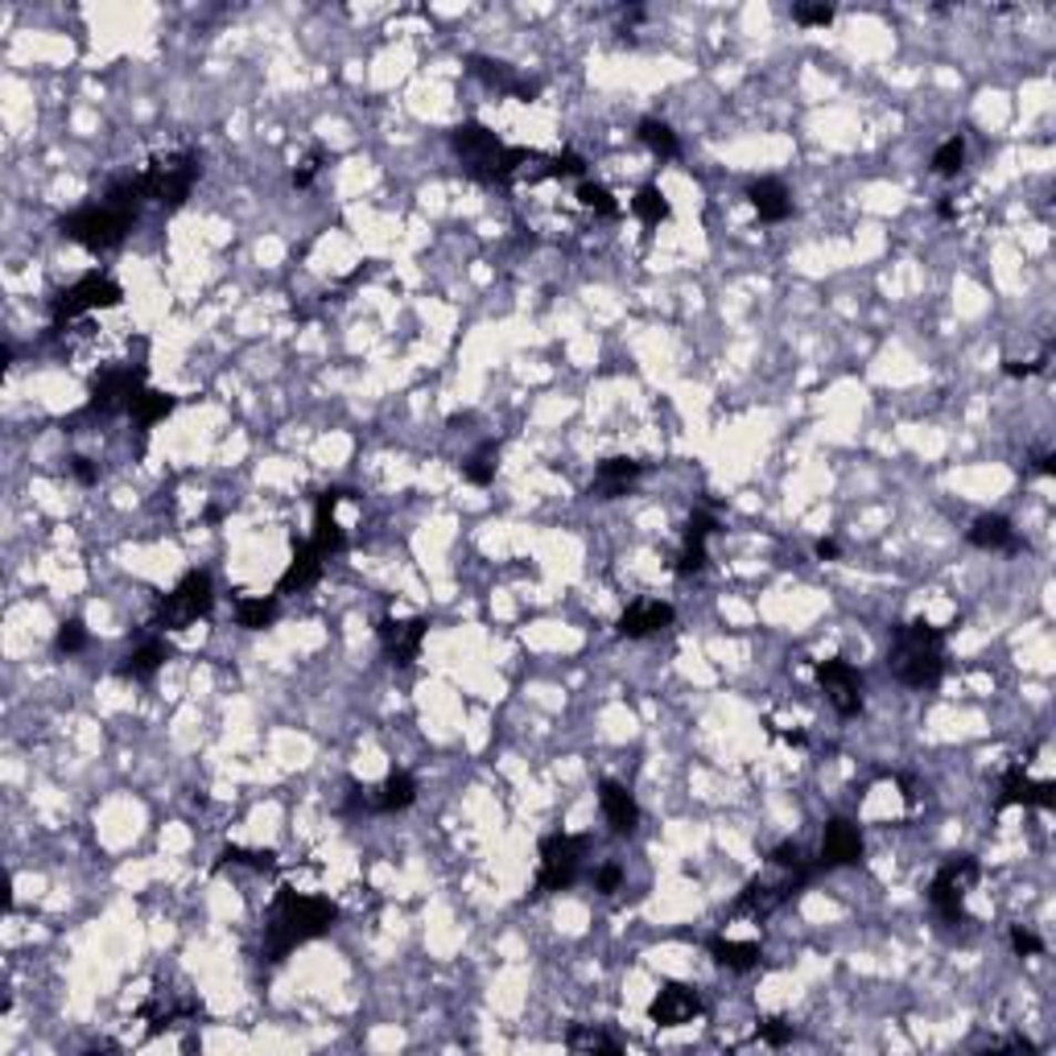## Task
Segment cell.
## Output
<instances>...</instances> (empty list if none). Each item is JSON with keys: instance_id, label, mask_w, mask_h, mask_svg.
<instances>
[{"instance_id": "6da1fadb", "label": "cell", "mask_w": 1056, "mask_h": 1056, "mask_svg": "<svg viewBox=\"0 0 1056 1056\" xmlns=\"http://www.w3.org/2000/svg\"><path fill=\"white\" fill-rule=\"evenodd\" d=\"M339 921V908L327 895H298V891L281 888L269 904V924H265V957L269 962H286L289 953L314 941V936L331 933Z\"/></svg>"}, {"instance_id": "7a4b0ae2", "label": "cell", "mask_w": 1056, "mask_h": 1056, "mask_svg": "<svg viewBox=\"0 0 1056 1056\" xmlns=\"http://www.w3.org/2000/svg\"><path fill=\"white\" fill-rule=\"evenodd\" d=\"M888 669L912 690H936L945 677V632L924 619L900 623L891 635Z\"/></svg>"}, {"instance_id": "3957f363", "label": "cell", "mask_w": 1056, "mask_h": 1056, "mask_svg": "<svg viewBox=\"0 0 1056 1056\" xmlns=\"http://www.w3.org/2000/svg\"><path fill=\"white\" fill-rule=\"evenodd\" d=\"M198 153L195 149H174L166 157H153L149 166L136 174V186H141V198L145 203H157L166 211H178L182 203L190 198L198 182Z\"/></svg>"}, {"instance_id": "277c9868", "label": "cell", "mask_w": 1056, "mask_h": 1056, "mask_svg": "<svg viewBox=\"0 0 1056 1056\" xmlns=\"http://www.w3.org/2000/svg\"><path fill=\"white\" fill-rule=\"evenodd\" d=\"M133 224H136L133 215L112 211L107 203H100V207H79V211L62 215L59 231H62V240L83 244L91 252H112V248L124 244V236L133 231Z\"/></svg>"}, {"instance_id": "5b68a950", "label": "cell", "mask_w": 1056, "mask_h": 1056, "mask_svg": "<svg viewBox=\"0 0 1056 1056\" xmlns=\"http://www.w3.org/2000/svg\"><path fill=\"white\" fill-rule=\"evenodd\" d=\"M215 607V587H211V573H186L178 587L169 590L166 599L157 603V619H153V628H162V632H182V628H190V623H198V619H207Z\"/></svg>"}, {"instance_id": "8992f818", "label": "cell", "mask_w": 1056, "mask_h": 1056, "mask_svg": "<svg viewBox=\"0 0 1056 1056\" xmlns=\"http://www.w3.org/2000/svg\"><path fill=\"white\" fill-rule=\"evenodd\" d=\"M451 149L458 153V162H463V169H467L470 178L484 182V186H499V162H504L508 145H504L487 124L479 121L458 124L451 133Z\"/></svg>"}, {"instance_id": "52a82bcc", "label": "cell", "mask_w": 1056, "mask_h": 1056, "mask_svg": "<svg viewBox=\"0 0 1056 1056\" xmlns=\"http://www.w3.org/2000/svg\"><path fill=\"white\" fill-rule=\"evenodd\" d=\"M809 879L814 876H805V871H785V867H772L768 862V876H755L752 883L739 891V900H735V917L768 921L772 912H776L780 904H788Z\"/></svg>"}, {"instance_id": "ba28073f", "label": "cell", "mask_w": 1056, "mask_h": 1056, "mask_svg": "<svg viewBox=\"0 0 1056 1056\" xmlns=\"http://www.w3.org/2000/svg\"><path fill=\"white\" fill-rule=\"evenodd\" d=\"M982 867L979 859H970V855H962V859H950L941 871L933 876V888H929V904L936 908V917L945 924H966V895L970 888L979 883Z\"/></svg>"}, {"instance_id": "9c48e42d", "label": "cell", "mask_w": 1056, "mask_h": 1056, "mask_svg": "<svg viewBox=\"0 0 1056 1056\" xmlns=\"http://www.w3.org/2000/svg\"><path fill=\"white\" fill-rule=\"evenodd\" d=\"M124 302V289L112 281V277H104V272H87V277H79L75 286H66L50 302V318H54V327H62V322H71V318L79 314H91V310H112V306Z\"/></svg>"}, {"instance_id": "30bf717a", "label": "cell", "mask_w": 1056, "mask_h": 1056, "mask_svg": "<svg viewBox=\"0 0 1056 1056\" xmlns=\"http://www.w3.org/2000/svg\"><path fill=\"white\" fill-rule=\"evenodd\" d=\"M587 838L578 834H549L541 842V867H537V891H566L582 876Z\"/></svg>"}, {"instance_id": "8fae6325", "label": "cell", "mask_w": 1056, "mask_h": 1056, "mask_svg": "<svg viewBox=\"0 0 1056 1056\" xmlns=\"http://www.w3.org/2000/svg\"><path fill=\"white\" fill-rule=\"evenodd\" d=\"M141 384H145V363H121V367H107V372H100V376L91 380L87 408L91 413L112 417V413L128 408V401L141 393Z\"/></svg>"}, {"instance_id": "7c38bea8", "label": "cell", "mask_w": 1056, "mask_h": 1056, "mask_svg": "<svg viewBox=\"0 0 1056 1056\" xmlns=\"http://www.w3.org/2000/svg\"><path fill=\"white\" fill-rule=\"evenodd\" d=\"M817 685L826 690L830 706L842 718L862 714V673L850 661H821L817 664Z\"/></svg>"}, {"instance_id": "4fadbf2b", "label": "cell", "mask_w": 1056, "mask_h": 1056, "mask_svg": "<svg viewBox=\"0 0 1056 1056\" xmlns=\"http://www.w3.org/2000/svg\"><path fill=\"white\" fill-rule=\"evenodd\" d=\"M425 635H429V619L422 615L380 619V644H384V656H389L396 669H408V664L422 656Z\"/></svg>"}, {"instance_id": "5bb4252c", "label": "cell", "mask_w": 1056, "mask_h": 1056, "mask_svg": "<svg viewBox=\"0 0 1056 1056\" xmlns=\"http://www.w3.org/2000/svg\"><path fill=\"white\" fill-rule=\"evenodd\" d=\"M1027 764V759H1024ZM1024 764H1012L1003 772V793H998V809L1007 805H1032V809H1056V785L1053 780H1032Z\"/></svg>"}, {"instance_id": "9a60e30c", "label": "cell", "mask_w": 1056, "mask_h": 1056, "mask_svg": "<svg viewBox=\"0 0 1056 1056\" xmlns=\"http://www.w3.org/2000/svg\"><path fill=\"white\" fill-rule=\"evenodd\" d=\"M855 862H862V834L855 821H846V817H834L830 826H826V834H821V855H817V867H826V871H834V867H855Z\"/></svg>"}, {"instance_id": "2e32d148", "label": "cell", "mask_w": 1056, "mask_h": 1056, "mask_svg": "<svg viewBox=\"0 0 1056 1056\" xmlns=\"http://www.w3.org/2000/svg\"><path fill=\"white\" fill-rule=\"evenodd\" d=\"M697 1015H702V998H697V991L681 986V982H669L661 995L649 1003V1019L656 1027H685L694 1024Z\"/></svg>"}, {"instance_id": "e0dca14e", "label": "cell", "mask_w": 1056, "mask_h": 1056, "mask_svg": "<svg viewBox=\"0 0 1056 1056\" xmlns=\"http://www.w3.org/2000/svg\"><path fill=\"white\" fill-rule=\"evenodd\" d=\"M339 499H348V491L331 487V491H322V496H318V504H314V532H310V545H314V549L327 561L339 558V553L348 549V532H343V525L334 520Z\"/></svg>"}, {"instance_id": "ac0fdd59", "label": "cell", "mask_w": 1056, "mask_h": 1056, "mask_svg": "<svg viewBox=\"0 0 1056 1056\" xmlns=\"http://www.w3.org/2000/svg\"><path fill=\"white\" fill-rule=\"evenodd\" d=\"M673 623V607L664 603V599H635L623 615H619L615 632L623 635V640H649V635L664 632Z\"/></svg>"}, {"instance_id": "d6986e66", "label": "cell", "mask_w": 1056, "mask_h": 1056, "mask_svg": "<svg viewBox=\"0 0 1056 1056\" xmlns=\"http://www.w3.org/2000/svg\"><path fill=\"white\" fill-rule=\"evenodd\" d=\"M467 71L475 79H484L491 91H508V95H516L520 104H532L537 91H541L537 83H528V79L516 75V66H508V62H499V59H484V54H470Z\"/></svg>"}, {"instance_id": "ffe728a7", "label": "cell", "mask_w": 1056, "mask_h": 1056, "mask_svg": "<svg viewBox=\"0 0 1056 1056\" xmlns=\"http://www.w3.org/2000/svg\"><path fill=\"white\" fill-rule=\"evenodd\" d=\"M714 528H718V520H714V513H694L690 516V525H685V545H681V558L673 570L681 573V578H690V573H702L706 570V541L714 537Z\"/></svg>"}, {"instance_id": "44dd1931", "label": "cell", "mask_w": 1056, "mask_h": 1056, "mask_svg": "<svg viewBox=\"0 0 1056 1056\" xmlns=\"http://www.w3.org/2000/svg\"><path fill=\"white\" fill-rule=\"evenodd\" d=\"M599 805H603L607 826H611L619 838H632L635 826H640V805H635L632 793L619 785V780H603V785H599Z\"/></svg>"}, {"instance_id": "7402d4cb", "label": "cell", "mask_w": 1056, "mask_h": 1056, "mask_svg": "<svg viewBox=\"0 0 1056 1056\" xmlns=\"http://www.w3.org/2000/svg\"><path fill=\"white\" fill-rule=\"evenodd\" d=\"M644 475V467L635 463V458H623V454H615V458H603L599 463V470H594V484H590V496L599 499H619L628 487L635 484Z\"/></svg>"}, {"instance_id": "603a6c76", "label": "cell", "mask_w": 1056, "mask_h": 1056, "mask_svg": "<svg viewBox=\"0 0 1056 1056\" xmlns=\"http://www.w3.org/2000/svg\"><path fill=\"white\" fill-rule=\"evenodd\" d=\"M747 198H752L755 215L764 224H785L793 215V198H788V186L780 178H759L747 186Z\"/></svg>"}, {"instance_id": "cb8c5ba5", "label": "cell", "mask_w": 1056, "mask_h": 1056, "mask_svg": "<svg viewBox=\"0 0 1056 1056\" xmlns=\"http://www.w3.org/2000/svg\"><path fill=\"white\" fill-rule=\"evenodd\" d=\"M322 566H327V558H322V553H318L310 541H302L298 549H293V558H289L286 573H281V582H277V594L314 587L318 578H322Z\"/></svg>"}, {"instance_id": "d4e9b609", "label": "cell", "mask_w": 1056, "mask_h": 1056, "mask_svg": "<svg viewBox=\"0 0 1056 1056\" xmlns=\"http://www.w3.org/2000/svg\"><path fill=\"white\" fill-rule=\"evenodd\" d=\"M413 800H417V780L408 772H389L372 788V814H405Z\"/></svg>"}, {"instance_id": "484cf974", "label": "cell", "mask_w": 1056, "mask_h": 1056, "mask_svg": "<svg viewBox=\"0 0 1056 1056\" xmlns=\"http://www.w3.org/2000/svg\"><path fill=\"white\" fill-rule=\"evenodd\" d=\"M966 541L974 545V549H991V553H998V549H1019V537H1015L1012 520L998 513L979 516V520L970 525Z\"/></svg>"}, {"instance_id": "4316f807", "label": "cell", "mask_w": 1056, "mask_h": 1056, "mask_svg": "<svg viewBox=\"0 0 1056 1056\" xmlns=\"http://www.w3.org/2000/svg\"><path fill=\"white\" fill-rule=\"evenodd\" d=\"M277 615H281V599L277 594H248V599L236 603V619H240L244 632H265V628L277 623Z\"/></svg>"}, {"instance_id": "83f0119b", "label": "cell", "mask_w": 1056, "mask_h": 1056, "mask_svg": "<svg viewBox=\"0 0 1056 1056\" xmlns=\"http://www.w3.org/2000/svg\"><path fill=\"white\" fill-rule=\"evenodd\" d=\"M710 953L714 962L726 970H755L759 966V941H731V936H714L710 941Z\"/></svg>"}, {"instance_id": "f1b7e54d", "label": "cell", "mask_w": 1056, "mask_h": 1056, "mask_svg": "<svg viewBox=\"0 0 1056 1056\" xmlns=\"http://www.w3.org/2000/svg\"><path fill=\"white\" fill-rule=\"evenodd\" d=\"M128 413H133L136 429H153L157 422H166L174 413V396L169 393H153V389H141V393L128 401Z\"/></svg>"}, {"instance_id": "f546056e", "label": "cell", "mask_w": 1056, "mask_h": 1056, "mask_svg": "<svg viewBox=\"0 0 1056 1056\" xmlns=\"http://www.w3.org/2000/svg\"><path fill=\"white\" fill-rule=\"evenodd\" d=\"M166 644L162 640H149V644H141V649H133L128 656H124V664H121V677H128V681H149L162 664H166Z\"/></svg>"}, {"instance_id": "4dcf8cb0", "label": "cell", "mask_w": 1056, "mask_h": 1056, "mask_svg": "<svg viewBox=\"0 0 1056 1056\" xmlns=\"http://www.w3.org/2000/svg\"><path fill=\"white\" fill-rule=\"evenodd\" d=\"M635 136H640V145L644 149H652L656 157H677L681 153V141L677 133L669 128L664 121H656V116H649V121H640V128H635Z\"/></svg>"}, {"instance_id": "1f68e13d", "label": "cell", "mask_w": 1056, "mask_h": 1056, "mask_svg": "<svg viewBox=\"0 0 1056 1056\" xmlns=\"http://www.w3.org/2000/svg\"><path fill=\"white\" fill-rule=\"evenodd\" d=\"M632 215L644 227H656L669 219V198L661 195V186H640L632 198Z\"/></svg>"}, {"instance_id": "d6a6232c", "label": "cell", "mask_w": 1056, "mask_h": 1056, "mask_svg": "<svg viewBox=\"0 0 1056 1056\" xmlns=\"http://www.w3.org/2000/svg\"><path fill=\"white\" fill-rule=\"evenodd\" d=\"M496 458H499V442H484L479 451L470 454V463L463 467V479L470 487H491L496 479Z\"/></svg>"}, {"instance_id": "836d02e7", "label": "cell", "mask_w": 1056, "mask_h": 1056, "mask_svg": "<svg viewBox=\"0 0 1056 1056\" xmlns=\"http://www.w3.org/2000/svg\"><path fill=\"white\" fill-rule=\"evenodd\" d=\"M566 1048H570V1053L619 1056V1044L611 1041V1036H603V1032H594V1027H570V1032H566Z\"/></svg>"}, {"instance_id": "e575fe53", "label": "cell", "mask_w": 1056, "mask_h": 1056, "mask_svg": "<svg viewBox=\"0 0 1056 1056\" xmlns=\"http://www.w3.org/2000/svg\"><path fill=\"white\" fill-rule=\"evenodd\" d=\"M962 166H966V141H962V136H950L945 145H936V153H933L936 178H957V169Z\"/></svg>"}, {"instance_id": "d590c367", "label": "cell", "mask_w": 1056, "mask_h": 1056, "mask_svg": "<svg viewBox=\"0 0 1056 1056\" xmlns=\"http://www.w3.org/2000/svg\"><path fill=\"white\" fill-rule=\"evenodd\" d=\"M219 867H248V871H272L277 855L272 850H244V846H224Z\"/></svg>"}, {"instance_id": "8d00e7d4", "label": "cell", "mask_w": 1056, "mask_h": 1056, "mask_svg": "<svg viewBox=\"0 0 1056 1056\" xmlns=\"http://www.w3.org/2000/svg\"><path fill=\"white\" fill-rule=\"evenodd\" d=\"M578 203L590 207L594 215H603V219H619V203L611 198L607 186H599V182H582V186H578Z\"/></svg>"}, {"instance_id": "74e56055", "label": "cell", "mask_w": 1056, "mask_h": 1056, "mask_svg": "<svg viewBox=\"0 0 1056 1056\" xmlns=\"http://www.w3.org/2000/svg\"><path fill=\"white\" fill-rule=\"evenodd\" d=\"M768 862H772V867H785V871H805V876H817V867L805 859V850H800L797 842H780L768 855Z\"/></svg>"}, {"instance_id": "f35d334b", "label": "cell", "mask_w": 1056, "mask_h": 1056, "mask_svg": "<svg viewBox=\"0 0 1056 1056\" xmlns=\"http://www.w3.org/2000/svg\"><path fill=\"white\" fill-rule=\"evenodd\" d=\"M587 174V162L578 153H553L545 157V178H582Z\"/></svg>"}, {"instance_id": "ab89813d", "label": "cell", "mask_w": 1056, "mask_h": 1056, "mask_svg": "<svg viewBox=\"0 0 1056 1056\" xmlns=\"http://www.w3.org/2000/svg\"><path fill=\"white\" fill-rule=\"evenodd\" d=\"M793 21L805 30H826L834 21V4H793Z\"/></svg>"}, {"instance_id": "60d3db41", "label": "cell", "mask_w": 1056, "mask_h": 1056, "mask_svg": "<svg viewBox=\"0 0 1056 1056\" xmlns=\"http://www.w3.org/2000/svg\"><path fill=\"white\" fill-rule=\"evenodd\" d=\"M87 649V628H83V619H66L59 628V652L62 656H75V652Z\"/></svg>"}, {"instance_id": "b9f144b4", "label": "cell", "mask_w": 1056, "mask_h": 1056, "mask_svg": "<svg viewBox=\"0 0 1056 1056\" xmlns=\"http://www.w3.org/2000/svg\"><path fill=\"white\" fill-rule=\"evenodd\" d=\"M788 1041H793V1024H785V1019H764V1024L755 1027V1044H768V1048H785Z\"/></svg>"}, {"instance_id": "7bdbcfd3", "label": "cell", "mask_w": 1056, "mask_h": 1056, "mask_svg": "<svg viewBox=\"0 0 1056 1056\" xmlns=\"http://www.w3.org/2000/svg\"><path fill=\"white\" fill-rule=\"evenodd\" d=\"M1012 950L1019 953V957H1036V953H1044V941L1036 933H1027L1024 924H1015V929H1012Z\"/></svg>"}, {"instance_id": "ee69618b", "label": "cell", "mask_w": 1056, "mask_h": 1056, "mask_svg": "<svg viewBox=\"0 0 1056 1056\" xmlns=\"http://www.w3.org/2000/svg\"><path fill=\"white\" fill-rule=\"evenodd\" d=\"M1048 367V351H1044L1041 360H1003V376H1012V380H1024V376H1036V372H1044Z\"/></svg>"}, {"instance_id": "f6af8a7d", "label": "cell", "mask_w": 1056, "mask_h": 1056, "mask_svg": "<svg viewBox=\"0 0 1056 1056\" xmlns=\"http://www.w3.org/2000/svg\"><path fill=\"white\" fill-rule=\"evenodd\" d=\"M619 883H623V867H619V862H603V867L594 871V891L611 895V891H619Z\"/></svg>"}, {"instance_id": "bcb514c9", "label": "cell", "mask_w": 1056, "mask_h": 1056, "mask_svg": "<svg viewBox=\"0 0 1056 1056\" xmlns=\"http://www.w3.org/2000/svg\"><path fill=\"white\" fill-rule=\"evenodd\" d=\"M71 470H75V479H79L83 487H91L95 479H100L95 463H91V458H83V454H75V458H71Z\"/></svg>"}, {"instance_id": "7dc6e473", "label": "cell", "mask_w": 1056, "mask_h": 1056, "mask_svg": "<svg viewBox=\"0 0 1056 1056\" xmlns=\"http://www.w3.org/2000/svg\"><path fill=\"white\" fill-rule=\"evenodd\" d=\"M314 174H318V153H310L302 166L293 169V186H298V190H306V186L314 182Z\"/></svg>"}, {"instance_id": "c3c4849f", "label": "cell", "mask_w": 1056, "mask_h": 1056, "mask_svg": "<svg viewBox=\"0 0 1056 1056\" xmlns=\"http://www.w3.org/2000/svg\"><path fill=\"white\" fill-rule=\"evenodd\" d=\"M814 553H817L821 561H834L838 553H842V549H838V541H817V545H814Z\"/></svg>"}, {"instance_id": "681fc988", "label": "cell", "mask_w": 1056, "mask_h": 1056, "mask_svg": "<svg viewBox=\"0 0 1056 1056\" xmlns=\"http://www.w3.org/2000/svg\"><path fill=\"white\" fill-rule=\"evenodd\" d=\"M1036 470H1041V475H1056V458H1053V454H1041V458H1036Z\"/></svg>"}, {"instance_id": "f907efd6", "label": "cell", "mask_w": 1056, "mask_h": 1056, "mask_svg": "<svg viewBox=\"0 0 1056 1056\" xmlns=\"http://www.w3.org/2000/svg\"><path fill=\"white\" fill-rule=\"evenodd\" d=\"M936 215H941V219H953V215H957V207H953V198H941V207H936Z\"/></svg>"}]
</instances>
